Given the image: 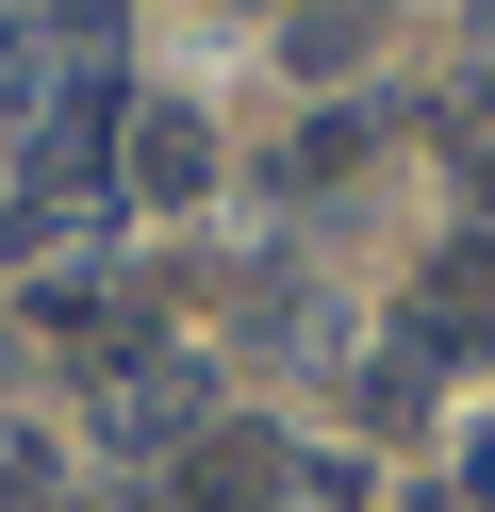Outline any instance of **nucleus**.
Listing matches in <instances>:
<instances>
[{
    "label": "nucleus",
    "instance_id": "obj_1",
    "mask_svg": "<svg viewBox=\"0 0 495 512\" xmlns=\"http://www.w3.org/2000/svg\"><path fill=\"white\" fill-rule=\"evenodd\" d=\"M99 446H116V463H165V446H198V364H182V347H132V364L99 380Z\"/></svg>",
    "mask_w": 495,
    "mask_h": 512
},
{
    "label": "nucleus",
    "instance_id": "obj_2",
    "mask_svg": "<svg viewBox=\"0 0 495 512\" xmlns=\"http://www.w3.org/2000/svg\"><path fill=\"white\" fill-rule=\"evenodd\" d=\"M396 347H413V364H479L495 347V248H446V265L413 281V314H396Z\"/></svg>",
    "mask_w": 495,
    "mask_h": 512
},
{
    "label": "nucleus",
    "instance_id": "obj_3",
    "mask_svg": "<svg viewBox=\"0 0 495 512\" xmlns=\"http://www.w3.org/2000/svg\"><path fill=\"white\" fill-rule=\"evenodd\" d=\"M116 182H132V199H198V182H215V133H198L182 100H149V116L116 133Z\"/></svg>",
    "mask_w": 495,
    "mask_h": 512
},
{
    "label": "nucleus",
    "instance_id": "obj_4",
    "mask_svg": "<svg viewBox=\"0 0 495 512\" xmlns=\"http://www.w3.org/2000/svg\"><path fill=\"white\" fill-rule=\"evenodd\" d=\"M33 314H50L66 347H116V364H132V347H149V298H132L116 265H66V281H33Z\"/></svg>",
    "mask_w": 495,
    "mask_h": 512
},
{
    "label": "nucleus",
    "instance_id": "obj_5",
    "mask_svg": "<svg viewBox=\"0 0 495 512\" xmlns=\"http://www.w3.org/2000/svg\"><path fill=\"white\" fill-rule=\"evenodd\" d=\"M248 512H363V479L330 463V446H281V463H264V496Z\"/></svg>",
    "mask_w": 495,
    "mask_h": 512
},
{
    "label": "nucleus",
    "instance_id": "obj_6",
    "mask_svg": "<svg viewBox=\"0 0 495 512\" xmlns=\"http://www.w3.org/2000/svg\"><path fill=\"white\" fill-rule=\"evenodd\" d=\"M66 496V446L50 430H0V512H50Z\"/></svg>",
    "mask_w": 495,
    "mask_h": 512
},
{
    "label": "nucleus",
    "instance_id": "obj_7",
    "mask_svg": "<svg viewBox=\"0 0 495 512\" xmlns=\"http://www.w3.org/2000/svg\"><path fill=\"white\" fill-rule=\"evenodd\" d=\"M281 50H297V67H347V50H363V0H297Z\"/></svg>",
    "mask_w": 495,
    "mask_h": 512
},
{
    "label": "nucleus",
    "instance_id": "obj_8",
    "mask_svg": "<svg viewBox=\"0 0 495 512\" xmlns=\"http://www.w3.org/2000/svg\"><path fill=\"white\" fill-rule=\"evenodd\" d=\"M462 17H479V67H495V0H462Z\"/></svg>",
    "mask_w": 495,
    "mask_h": 512
}]
</instances>
